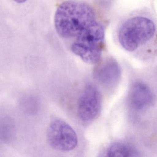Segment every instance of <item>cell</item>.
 Here are the masks:
<instances>
[{
	"instance_id": "obj_1",
	"label": "cell",
	"mask_w": 157,
	"mask_h": 157,
	"mask_svg": "<svg viewBox=\"0 0 157 157\" xmlns=\"http://www.w3.org/2000/svg\"><path fill=\"white\" fill-rule=\"evenodd\" d=\"M96 13L90 4L78 0H68L57 9L55 26L58 34L64 39L75 38L97 21Z\"/></svg>"
},
{
	"instance_id": "obj_2",
	"label": "cell",
	"mask_w": 157,
	"mask_h": 157,
	"mask_svg": "<svg viewBox=\"0 0 157 157\" xmlns=\"http://www.w3.org/2000/svg\"><path fill=\"white\" fill-rule=\"evenodd\" d=\"M104 41V29L97 21L74 38L71 49L83 62L94 65L98 63L101 56Z\"/></svg>"
},
{
	"instance_id": "obj_3",
	"label": "cell",
	"mask_w": 157,
	"mask_h": 157,
	"mask_svg": "<svg viewBox=\"0 0 157 157\" xmlns=\"http://www.w3.org/2000/svg\"><path fill=\"white\" fill-rule=\"evenodd\" d=\"M156 26L150 19L136 17L126 21L118 31L119 44L126 50L132 52L151 39Z\"/></svg>"
},
{
	"instance_id": "obj_4",
	"label": "cell",
	"mask_w": 157,
	"mask_h": 157,
	"mask_svg": "<svg viewBox=\"0 0 157 157\" xmlns=\"http://www.w3.org/2000/svg\"><path fill=\"white\" fill-rule=\"evenodd\" d=\"M47 137L48 144L53 149L63 152L75 149L78 142L77 133L73 128L59 118L51 120Z\"/></svg>"
},
{
	"instance_id": "obj_5",
	"label": "cell",
	"mask_w": 157,
	"mask_h": 157,
	"mask_svg": "<svg viewBox=\"0 0 157 157\" xmlns=\"http://www.w3.org/2000/svg\"><path fill=\"white\" fill-rule=\"evenodd\" d=\"M101 96L98 89L93 84L86 85L78 100L79 118L86 123L95 120L101 113Z\"/></svg>"
},
{
	"instance_id": "obj_6",
	"label": "cell",
	"mask_w": 157,
	"mask_h": 157,
	"mask_svg": "<svg viewBox=\"0 0 157 157\" xmlns=\"http://www.w3.org/2000/svg\"><path fill=\"white\" fill-rule=\"evenodd\" d=\"M94 79L105 87H113L119 81L121 69L117 61L108 58L96 66L93 71Z\"/></svg>"
},
{
	"instance_id": "obj_7",
	"label": "cell",
	"mask_w": 157,
	"mask_h": 157,
	"mask_svg": "<svg viewBox=\"0 0 157 157\" xmlns=\"http://www.w3.org/2000/svg\"><path fill=\"white\" fill-rule=\"evenodd\" d=\"M153 100V93L147 84L140 81L132 84L128 95V102L134 110L140 111L146 109L152 104Z\"/></svg>"
},
{
	"instance_id": "obj_8",
	"label": "cell",
	"mask_w": 157,
	"mask_h": 157,
	"mask_svg": "<svg viewBox=\"0 0 157 157\" xmlns=\"http://www.w3.org/2000/svg\"><path fill=\"white\" fill-rule=\"evenodd\" d=\"M108 157H138V152L135 147L127 142L116 141L112 143L106 151Z\"/></svg>"
},
{
	"instance_id": "obj_9",
	"label": "cell",
	"mask_w": 157,
	"mask_h": 157,
	"mask_svg": "<svg viewBox=\"0 0 157 157\" xmlns=\"http://www.w3.org/2000/svg\"><path fill=\"white\" fill-rule=\"evenodd\" d=\"M8 120H2L0 123V138L8 140L12 135L13 127L12 123Z\"/></svg>"
},
{
	"instance_id": "obj_10",
	"label": "cell",
	"mask_w": 157,
	"mask_h": 157,
	"mask_svg": "<svg viewBox=\"0 0 157 157\" xmlns=\"http://www.w3.org/2000/svg\"><path fill=\"white\" fill-rule=\"evenodd\" d=\"M14 1L18 3H23L27 1V0H14Z\"/></svg>"
}]
</instances>
